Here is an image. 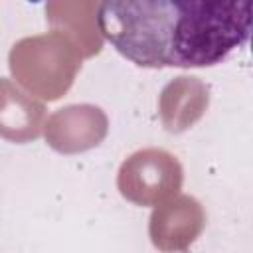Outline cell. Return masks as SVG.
<instances>
[{
    "instance_id": "obj_1",
    "label": "cell",
    "mask_w": 253,
    "mask_h": 253,
    "mask_svg": "<svg viewBox=\"0 0 253 253\" xmlns=\"http://www.w3.org/2000/svg\"><path fill=\"white\" fill-rule=\"evenodd\" d=\"M103 40L138 67H211L249 40L251 4L221 0H111L99 4Z\"/></svg>"
},
{
    "instance_id": "obj_2",
    "label": "cell",
    "mask_w": 253,
    "mask_h": 253,
    "mask_svg": "<svg viewBox=\"0 0 253 253\" xmlns=\"http://www.w3.org/2000/svg\"><path fill=\"white\" fill-rule=\"evenodd\" d=\"M81 55L59 32H45L18 40L8 53L12 79L30 95L42 101L61 99L73 85Z\"/></svg>"
},
{
    "instance_id": "obj_3",
    "label": "cell",
    "mask_w": 253,
    "mask_h": 253,
    "mask_svg": "<svg viewBox=\"0 0 253 253\" xmlns=\"http://www.w3.org/2000/svg\"><path fill=\"white\" fill-rule=\"evenodd\" d=\"M184 168L164 148H140L119 168L117 188L121 196L136 206H160L180 194Z\"/></svg>"
},
{
    "instance_id": "obj_4",
    "label": "cell",
    "mask_w": 253,
    "mask_h": 253,
    "mask_svg": "<svg viewBox=\"0 0 253 253\" xmlns=\"http://www.w3.org/2000/svg\"><path fill=\"white\" fill-rule=\"evenodd\" d=\"M109 132V119L97 105L81 103L57 109L43 125L49 148L59 154H77L99 146Z\"/></svg>"
},
{
    "instance_id": "obj_5",
    "label": "cell",
    "mask_w": 253,
    "mask_h": 253,
    "mask_svg": "<svg viewBox=\"0 0 253 253\" xmlns=\"http://www.w3.org/2000/svg\"><path fill=\"white\" fill-rule=\"evenodd\" d=\"M206 227L204 206L186 194L156 206L150 213L148 235L152 245L162 253H184Z\"/></svg>"
},
{
    "instance_id": "obj_6",
    "label": "cell",
    "mask_w": 253,
    "mask_h": 253,
    "mask_svg": "<svg viewBox=\"0 0 253 253\" xmlns=\"http://www.w3.org/2000/svg\"><path fill=\"white\" fill-rule=\"evenodd\" d=\"M210 107V87L196 75H178L164 85L158 97V117L168 132L194 126Z\"/></svg>"
},
{
    "instance_id": "obj_7",
    "label": "cell",
    "mask_w": 253,
    "mask_h": 253,
    "mask_svg": "<svg viewBox=\"0 0 253 253\" xmlns=\"http://www.w3.org/2000/svg\"><path fill=\"white\" fill-rule=\"evenodd\" d=\"M99 2L93 0H63L45 4V20L53 32L63 34L79 51L81 57H93L103 49V36L97 22Z\"/></svg>"
},
{
    "instance_id": "obj_8",
    "label": "cell",
    "mask_w": 253,
    "mask_h": 253,
    "mask_svg": "<svg viewBox=\"0 0 253 253\" xmlns=\"http://www.w3.org/2000/svg\"><path fill=\"white\" fill-rule=\"evenodd\" d=\"M45 125V107L14 85L10 79L0 77V136L24 144L40 138Z\"/></svg>"
}]
</instances>
